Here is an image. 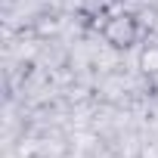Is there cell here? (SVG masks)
<instances>
[{"mask_svg": "<svg viewBox=\"0 0 158 158\" xmlns=\"http://www.w3.org/2000/svg\"><path fill=\"white\" fill-rule=\"evenodd\" d=\"M102 40L112 50H130L139 40V22L133 13H115L102 22Z\"/></svg>", "mask_w": 158, "mask_h": 158, "instance_id": "6da1fadb", "label": "cell"}, {"mask_svg": "<svg viewBox=\"0 0 158 158\" xmlns=\"http://www.w3.org/2000/svg\"><path fill=\"white\" fill-rule=\"evenodd\" d=\"M136 65H139L143 74H158V44H146V47L139 50Z\"/></svg>", "mask_w": 158, "mask_h": 158, "instance_id": "7a4b0ae2", "label": "cell"}]
</instances>
